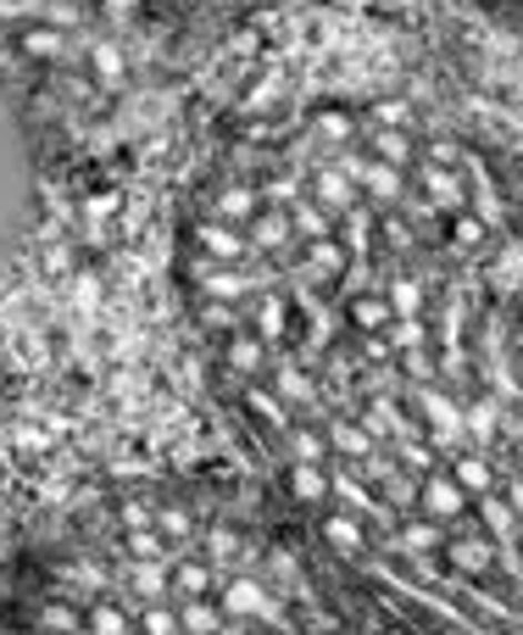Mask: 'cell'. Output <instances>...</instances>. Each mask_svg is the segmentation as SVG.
<instances>
[{"label":"cell","instance_id":"14","mask_svg":"<svg viewBox=\"0 0 523 635\" xmlns=\"http://www.w3.org/2000/svg\"><path fill=\"white\" fill-rule=\"evenodd\" d=\"M473 507H479V530H484L495 546H512V541L523 535V518L506 507V496H501V491H495V496H479Z\"/></svg>","mask_w":523,"mask_h":635},{"label":"cell","instance_id":"46","mask_svg":"<svg viewBox=\"0 0 523 635\" xmlns=\"http://www.w3.org/2000/svg\"><path fill=\"white\" fill-rule=\"evenodd\" d=\"M290 635H295V629H290Z\"/></svg>","mask_w":523,"mask_h":635},{"label":"cell","instance_id":"44","mask_svg":"<svg viewBox=\"0 0 523 635\" xmlns=\"http://www.w3.org/2000/svg\"><path fill=\"white\" fill-rule=\"evenodd\" d=\"M73 7H84V0H73Z\"/></svg>","mask_w":523,"mask_h":635},{"label":"cell","instance_id":"4","mask_svg":"<svg viewBox=\"0 0 523 635\" xmlns=\"http://www.w3.org/2000/svg\"><path fill=\"white\" fill-rule=\"evenodd\" d=\"M445 524H434V518H423V513H412V518H401L395 524V535L384 541L395 557H412V563H429V557H440V546H445Z\"/></svg>","mask_w":523,"mask_h":635},{"label":"cell","instance_id":"9","mask_svg":"<svg viewBox=\"0 0 523 635\" xmlns=\"http://www.w3.org/2000/svg\"><path fill=\"white\" fill-rule=\"evenodd\" d=\"M312 201H318L329 218H345V212L362 201V190H356V184H351V179H345L334 162H323V168L312 173Z\"/></svg>","mask_w":523,"mask_h":635},{"label":"cell","instance_id":"19","mask_svg":"<svg viewBox=\"0 0 523 635\" xmlns=\"http://www.w3.org/2000/svg\"><path fill=\"white\" fill-rule=\"evenodd\" d=\"M323 435H329V452H340L345 463H362V457H373V452H379V441L362 430V419H356V424H351V419H334Z\"/></svg>","mask_w":523,"mask_h":635},{"label":"cell","instance_id":"34","mask_svg":"<svg viewBox=\"0 0 523 635\" xmlns=\"http://www.w3.org/2000/svg\"><path fill=\"white\" fill-rule=\"evenodd\" d=\"M451 240H456L462 251H473V245L490 240V223H484L479 212H456V218H451Z\"/></svg>","mask_w":523,"mask_h":635},{"label":"cell","instance_id":"40","mask_svg":"<svg viewBox=\"0 0 523 635\" xmlns=\"http://www.w3.org/2000/svg\"><path fill=\"white\" fill-rule=\"evenodd\" d=\"M512 369H517V385H523V346H517V363Z\"/></svg>","mask_w":523,"mask_h":635},{"label":"cell","instance_id":"15","mask_svg":"<svg viewBox=\"0 0 523 635\" xmlns=\"http://www.w3.org/2000/svg\"><path fill=\"white\" fill-rule=\"evenodd\" d=\"M368 157H373V162H390V168L406 173V168L418 162V145H412L406 129H373V134H368Z\"/></svg>","mask_w":523,"mask_h":635},{"label":"cell","instance_id":"2","mask_svg":"<svg viewBox=\"0 0 523 635\" xmlns=\"http://www.w3.org/2000/svg\"><path fill=\"white\" fill-rule=\"evenodd\" d=\"M440 557H445V568H451L456 579H484V574L495 568L501 546H495L484 530H462V535H445Z\"/></svg>","mask_w":523,"mask_h":635},{"label":"cell","instance_id":"16","mask_svg":"<svg viewBox=\"0 0 523 635\" xmlns=\"http://www.w3.org/2000/svg\"><path fill=\"white\" fill-rule=\"evenodd\" d=\"M201 251L234 268L240 256H251V240H245V229H234V223H218V218H212V223L201 229Z\"/></svg>","mask_w":523,"mask_h":635},{"label":"cell","instance_id":"27","mask_svg":"<svg viewBox=\"0 0 523 635\" xmlns=\"http://www.w3.org/2000/svg\"><path fill=\"white\" fill-rule=\"evenodd\" d=\"M245 407L268 424V430H279V435H290V407L279 402V391H262V385H251L245 391Z\"/></svg>","mask_w":523,"mask_h":635},{"label":"cell","instance_id":"33","mask_svg":"<svg viewBox=\"0 0 523 635\" xmlns=\"http://www.w3.org/2000/svg\"><path fill=\"white\" fill-rule=\"evenodd\" d=\"M40 629H51V635H84V613L73 602H46L40 607Z\"/></svg>","mask_w":523,"mask_h":635},{"label":"cell","instance_id":"36","mask_svg":"<svg viewBox=\"0 0 523 635\" xmlns=\"http://www.w3.org/2000/svg\"><path fill=\"white\" fill-rule=\"evenodd\" d=\"M90 68H95L101 84H123V73H129L123 57H118V46H95V51H90Z\"/></svg>","mask_w":523,"mask_h":635},{"label":"cell","instance_id":"31","mask_svg":"<svg viewBox=\"0 0 523 635\" xmlns=\"http://www.w3.org/2000/svg\"><path fill=\"white\" fill-rule=\"evenodd\" d=\"M134 629V618L118 607V602H95L90 613H84V635H129Z\"/></svg>","mask_w":523,"mask_h":635},{"label":"cell","instance_id":"37","mask_svg":"<svg viewBox=\"0 0 523 635\" xmlns=\"http://www.w3.org/2000/svg\"><path fill=\"white\" fill-rule=\"evenodd\" d=\"M406 123H412V107H406L401 95H395V101H390V95L373 101V129H406Z\"/></svg>","mask_w":523,"mask_h":635},{"label":"cell","instance_id":"38","mask_svg":"<svg viewBox=\"0 0 523 635\" xmlns=\"http://www.w3.org/2000/svg\"><path fill=\"white\" fill-rule=\"evenodd\" d=\"M501 496H506V507L523 518V474H512V480H501Z\"/></svg>","mask_w":523,"mask_h":635},{"label":"cell","instance_id":"21","mask_svg":"<svg viewBox=\"0 0 523 635\" xmlns=\"http://www.w3.org/2000/svg\"><path fill=\"white\" fill-rule=\"evenodd\" d=\"M251 330H257L268 346H279V341H284V330H290V301H284L279 290H268V295L257 301V312H251Z\"/></svg>","mask_w":523,"mask_h":635},{"label":"cell","instance_id":"7","mask_svg":"<svg viewBox=\"0 0 523 635\" xmlns=\"http://www.w3.org/2000/svg\"><path fill=\"white\" fill-rule=\"evenodd\" d=\"M318 535H323V546H329L334 557H351V563H356V557L368 552V518H356V513H345V507L323 513Z\"/></svg>","mask_w":523,"mask_h":635},{"label":"cell","instance_id":"18","mask_svg":"<svg viewBox=\"0 0 523 635\" xmlns=\"http://www.w3.org/2000/svg\"><path fill=\"white\" fill-rule=\"evenodd\" d=\"M495 430H501V402H495V396H473V402L462 407V435L484 452V446L495 441Z\"/></svg>","mask_w":523,"mask_h":635},{"label":"cell","instance_id":"24","mask_svg":"<svg viewBox=\"0 0 523 635\" xmlns=\"http://www.w3.org/2000/svg\"><path fill=\"white\" fill-rule=\"evenodd\" d=\"M290 229H295L301 245H312V240H329V234H334V218H329L312 195H301V201L290 206Z\"/></svg>","mask_w":523,"mask_h":635},{"label":"cell","instance_id":"25","mask_svg":"<svg viewBox=\"0 0 523 635\" xmlns=\"http://www.w3.org/2000/svg\"><path fill=\"white\" fill-rule=\"evenodd\" d=\"M201 284H207V295H218V301H240V295H251L257 290V279L251 273H240V268H207L201 273Z\"/></svg>","mask_w":523,"mask_h":635},{"label":"cell","instance_id":"30","mask_svg":"<svg viewBox=\"0 0 523 635\" xmlns=\"http://www.w3.org/2000/svg\"><path fill=\"white\" fill-rule=\"evenodd\" d=\"M334 452H329V435L323 430H301V424H290V463H329Z\"/></svg>","mask_w":523,"mask_h":635},{"label":"cell","instance_id":"13","mask_svg":"<svg viewBox=\"0 0 523 635\" xmlns=\"http://www.w3.org/2000/svg\"><path fill=\"white\" fill-rule=\"evenodd\" d=\"M290 496H295L301 507H323V502L334 496L329 463H290Z\"/></svg>","mask_w":523,"mask_h":635},{"label":"cell","instance_id":"45","mask_svg":"<svg viewBox=\"0 0 523 635\" xmlns=\"http://www.w3.org/2000/svg\"><path fill=\"white\" fill-rule=\"evenodd\" d=\"M517 12H523V0H517Z\"/></svg>","mask_w":523,"mask_h":635},{"label":"cell","instance_id":"23","mask_svg":"<svg viewBox=\"0 0 523 635\" xmlns=\"http://www.w3.org/2000/svg\"><path fill=\"white\" fill-rule=\"evenodd\" d=\"M18 51H23L29 62H57V57L68 51V34L51 29V23H29V29L18 34Z\"/></svg>","mask_w":523,"mask_h":635},{"label":"cell","instance_id":"12","mask_svg":"<svg viewBox=\"0 0 523 635\" xmlns=\"http://www.w3.org/2000/svg\"><path fill=\"white\" fill-rule=\"evenodd\" d=\"M212 212H218V223L245 229V223L262 212V184H223V190H218V201H212Z\"/></svg>","mask_w":523,"mask_h":635},{"label":"cell","instance_id":"26","mask_svg":"<svg viewBox=\"0 0 523 635\" xmlns=\"http://www.w3.org/2000/svg\"><path fill=\"white\" fill-rule=\"evenodd\" d=\"M273 391L284 407H301V402H312V374H301L295 363H273Z\"/></svg>","mask_w":523,"mask_h":635},{"label":"cell","instance_id":"20","mask_svg":"<svg viewBox=\"0 0 523 635\" xmlns=\"http://www.w3.org/2000/svg\"><path fill=\"white\" fill-rule=\"evenodd\" d=\"M223 607H218V596H190V602H179V635H223Z\"/></svg>","mask_w":523,"mask_h":635},{"label":"cell","instance_id":"41","mask_svg":"<svg viewBox=\"0 0 523 635\" xmlns=\"http://www.w3.org/2000/svg\"><path fill=\"white\" fill-rule=\"evenodd\" d=\"M479 7H506V0H479Z\"/></svg>","mask_w":523,"mask_h":635},{"label":"cell","instance_id":"29","mask_svg":"<svg viewBox=\"0 0 523 635\" xmlns=\"http://www.w3.org/2000/svg\"><path fill=\"white\" fill-rule=\"evenodd\" d=\"M312 134H318V140H329V145H351L356 118H351V112H340V107H323V112H312Z\"/></svg>","mask_w":523,"mask_h":635},{"label":"cell","instance_id":"1","mask_svg":"<svg viewBox=\"0 0 523 635\" xmlns=\"http://www.w3.org/2000/svg\"><path fill=\"white\" fill-rule=\"evenodd\" d=\"M418 513L451 530V524H462V518L473 513V496L451 480V468H429V474L418 480Z\"/></svg>","mask_w":523,"mask_h":635},{"label":"cell","instance_id":"8","mask_svg":"<svg viewBox=\"0 0 523 635\" xmlns=\"http://www.w3.org/2000/svg\"><path fill=\"white\" fill-rule=\"evenodd\" d=\"M168 585H173V596L179 602H190V596H218V568H212V557L201 552V557H168Z\"/></svg>","mask_w":523,"mask_h":635},{"label":"cell","instance_id":"42","mask_svg":"<svg viewBox=\"0 0 523 635\" xmlns=\"http://www.w3.org/2000/svg\"><path fill=\"white\" fill-rule=\"evenodd\" d=\"M517 474H523V441H517Z\"/></svg>","mask_w":523,"mask_h":635},{"label":"cell","instance_id":"5","mask_svg":"<svg viewBox=\"0 0 523 635\" xmlns=\"http://www.w3.org/2000/svg\"><path fill=\"white\" fill-rule=\"evenodd\" d=\"M445 468H451V480H456V485H462V491H467L473 502H479V496H495V491H501V474H495L490 452H479V446H456Z\"/></svg>","mask_w":523,"mask_h":635},{"label":"cell","instance_id":"11","mask_svg":"<svg viewBox=\"0 0 523 635\" xmlns=\"http://www.w3.org/2000/svg\"><path fill=\"white\" fill-rule=\"evenodd\" d=\"M245 240H251V251H262V256L284 251V245L295 240V229H290V212H279V206H262V212L245 223Z\"/></svg>","mask_w":523,"mask_h":635},{"label":"cell","instance_id":"35","mask_svg":"<svg viewBox=\"0 0 523 635\" xmlns=\"http://www.w3.org/2000/svg\"><path fill=\"white\" fill-rule=\"evenodd\" d=\"M134 629H145V635H179V607L151 602V607L140 613V624H134Z\"/></svg>","mask_w":523,"mask_h":635},{"label":"cell","instance_id":"43","mask_svg":"<svg viewBox=\"0 0 523 635\" xmlns=\"http://www.w3.org/2000/svg\"><path fill=\"white\" fill-rule=\"evenodd\" d=\"M517 324H523V306H517Z\"/></svg>","mask_w":523,"mask_h":635},{"label":"cell","instance_id":"6","mask_svg":"<svg viewBox=\"0 0 523 635\" xmlns=\"http://www.w3.org/2000/svg\"><path fill=\"white\" fill-rule=\"evenodd\" d=\"M418 195L440 212V218H456V212H467V190H462V179H456V168H434V162H423V173H418Z\"/></svg>","mask_w":523,"mask_h":635},{"label":"cell","instance_id":"3","mask_svg":"<svg viewBox=\"0 0 523 635\" xmlns=\"http://www.w3.org/2000/svg\"><path fill=\"white\" fill-rule=\"evenodd\" d=\"M412 402H418V413H423V424H429L434 441H445V446H462L467 441L462 435V407L440 385H412Z\"/></svg>","mask_w":523,"mask_h":635},{"label":"cell","instance_id":"10","mask_svg":"<svg viewBox=\"0 0 523 635\" xmlns=\"http://www.w3.org/2000/svg\"><path fill=\"white\" fill-rule=\"evenodd\" d=\"M345 318H351V330H356V335H384V330L395 324V306H390L384 290H362V295H351Z\"/></svg>","mask_w":523,"mask_h":635},{"label":"cell","instance_id":"22","mask_svg":"<svg viewBox=\"0 0 523 635\" xmlns=\"http://www.w3.org/2000/svg\"><path fill=\"white\" fill-rule=\"evenodd\" d=\"M345 268H351V251H345L340 234L306 245V279H334V273H345Z\"/></svg>","mask_w":523,"mask_h":635},{"label":"cell","instance_id":"32","mask_svg":"<svg viewBox=\"0 0 523 635\" xmlns=\"http://www.w3.org/2000/svg\"><path fill=\"white\" fill-rule=\"evenodd\" d=\"M384 295H390V306H395V318H423V284H418L412 273H395Z\"/></svg>","mask_w":523,"mask_h":635},{"label":"cell","instance_id":"17","mask_svg":"<svg viewBox=\"0 0 523 635\" xmlns=\"http://www.w3.org/2000/svg\"><path fill=\"white\" fill-rule=\"evenodd\" d=\"M223 357H229V369H234V374L257 380V374H262V363H268V341H262L257 330H234V335H229V346H223Z\"/></svg>","mask_w":523,"mask_h":635},{"label":"cell","instance_id":"28","mask_svg":"<svg viewBox=\"0 0 523 635\" xmlns=\"http://www.w3.org/2000/svg\"><path fill=\"white\" fill-rule=\"evenodd\" d=\"M151 524H157L162 541H195V513H190L184 502H162Z\"/></svg>","mask_w":523,"mask_h":635},{"label":"cell","instance_id":"39","mask_svg":"<svg viewBox=\"0 0 523 635\" xmlns=\"http://www.w3.org/2000/svg\"><path fill=\"white\" fill-rule=\"evenodd\" d=\"M467 635H512V629H501V624H467Z\"/></svg>","mask_w":523,"mask_h":635}]
</instances>
